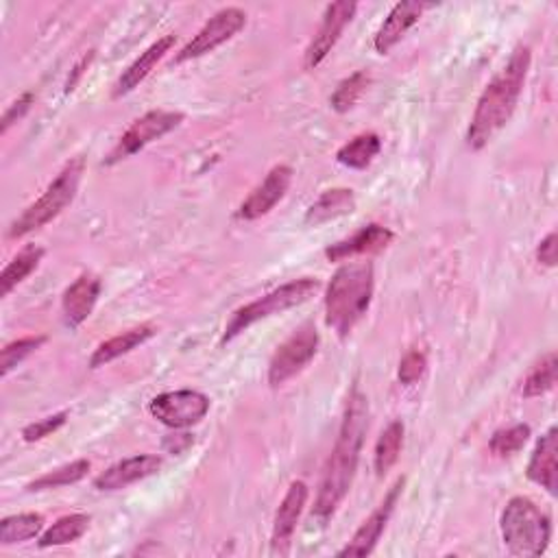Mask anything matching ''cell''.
<instances>
[{"label":"cell","mask_w":558,"mask_h":558,"mask_svg":"<svg viewBox=\"0 0 558 558\" xmlns=\"http://www.w3.org/2000/svg\"><path fill=\"white\" fill-rule=\"evenodd\" d=\"M101 297V280L92 273L79 275L64 293L62 297V312H64V323L71 330H77L84 325L90 314L95 312V306Z\"/></svg>","instance_id":"cell-16"},{"label":"cell","mask_w":558,"mask_h":558,"mask_svg":"<svg viewBox=\"0 0 558 558\" xmlns=\"http://www.w3.org/2000/svg\"><path fill=\"white\" fill-rule=\"evenodd\" d=\"M319 330L312 321L299 325L273 354L269 362V384L273 388L284 386L297 373H301L319 351Z\"/></svg>","instance_id":"cell-7"},{"label":"cell","mask_w":558,"mask_h":558,"mask_svg":"<svg viewBox=\"0 0 558 558\" xmlns=\"http://www.w3.org/2000/svg\"><path fill=\"white\" fill-rule=\"evenodd\" d=\"M90 521L92 517L86 514V512H73V514H66V517H60L38 541V545L42 549L47 547H60V545H69V543H75L79 541L88 528H90Z\"/></svg>","instance_id":"cell-25"},{"label":"cell","mask_w":558,"mask_h":558,"mask_svg":"<svg viewBox=\"0 0 558 558\" xmlns=\"http://www.w3.org/2000/svg\"><path fill=\"white\" fill-rule=\"evenodd\" d=\"M34 103H36V95H34V92H25L23 97H18V99L5 110L3 121H0V134L5 136L18 121H23V119L29 114V110H32Z\"/></svg>","instance_id":"cell-35"},{"label":"cell","mask_w":558,"mask_h":558,"mask_svg":"<svg viewBox=\"0 0 558 558\" xmlns=\"http://www.w3.org/2000/svg\"><path fill=\"white\" fill-rule=\"evenodd\" d=\"M175 47V36H164L160 38L158 42H153L121 77L119 82L114 84V92L112 97L114 99H121V97H127L129 92H134L151 73L153 69L164 60V55Z\"/></svg>","instance_id":"cell-20"},{"label":"cell","mask_w":558,"mask_h":558,"mask_svg":"<svg viewBox=\"0 0 558 558\" xmlns=\"http://www.w3.org/2000/svg\"><path fill=\"white\" fill-rule=\"evenodd\" d=\"M356 210V195L349 188L325 190L306 212V225L321 227L330 221L347 216Z\"/></svg>","instance_id":"cell-21"},{"label":"cell","mask_w":558,"mask_h":558,"mask_svg":"<svg viewBox=\"0 0 558 558\" xmlns=\"http://www.w3.org/2000/svg\"><path fill=\"white\" fill-rule=\"evenodd\" d=\"M42 258L45 249L38 245H27L23 251H18V256L5 266L3 273H0V295L10 297L12 290L40 266Z\"/></svg>","instance_id":"cell-23"},{"label":"cell","mask_w":558,"mask_h":558,"mask_svg":"<svg viewBox=\"0 0 558 558\" xmlns=\"http://www.w3.org/2000/svg\"><path fill=\"white\" fill-rule=\"evenodd\" d=\"M308 495H310V488L301 480H295L290 484V488L286 491V495H284L277 512H275V521H273L271 551L275 556H286L290 551L293 534H295L299 517H301V512L308 504Z\"/></svg>","instance_id":"cell-14"},{"label":"cell","mask_w":558,"mask_h":558,"mask_svg":"<svg viewBox=\"0 0 558 558\" xmlns=\"http://www.w3.org/2000/svg\"><path fill=\"white\" fill-rule=\"evenodd\" d=\"M425 369H427V358H425V354H423L421 349H410V351L401 358V362H399L397 377H399L401 384L410 386V384H417V382L423 377Z\"/></svg>","instance_id":"cell-33"},{"label":"cell","mask_w":558,"mask_h":558,"mask_svg":"<svg viewBox=\"0 0 558 558\" xmlns=\"http://www.w3.org/2000/svg\"><path fill=\"white\" fill-rule=\"evenodd\" d=\"M245 25H247V14L238 8H225V10L216 12L201 27V32L175 55L173 66L190 62V60H199V58L216 51L219 47L230 42L234 36H238L245 29Z\"/></svg>","instance_id":"cell-9"},{"label":"cell","mask_w":558,"mask_h":558,"mask_svg":"<svg viewBox=\"0 0 558 558\" xmlns=\"http://www.w3.org/2000/svg\"><path fill=\"white\" fill-rule=\"evenodd\" d=\"M404 423L401 421H390L384 432L380 434L377 443H375V454H373V467L377 478H384L395 462L399 460L401 454V445H404Z\"/></svg>","instance_id":"cell-26"},{"label":"cell","mask_w":558,"mask_h":558,"mask_svg":"<svg viewBox=\"0 0 558 558\" xmlns=\"http://www.w3.org/2000/svg\"><path fill=\"white\" fill-rule=\"evenodd\" d=\"M158 334V330L153 325H140V327H134V330H127L106 343H101L92 358H90V369H101L106 364H110L112 360L121 358V356H127L129 351H134L136 347L145 345L147 340H151L153 336Z\"/></svg>","instance_id":"cell-22"},{"label":"cell","mask_w":558,"mask_h":558,"mask_svg":"<svg viewBox=\"0 0 558 558\" xmlns=\"http://www.w3.org/2000/svg\"><path fill=\"white\" fill-rule=\"evenodd\" d=\"M90 471V460L79 458L75 462H69L64 467H58L45 475H40L38 480H34L32 484H27V491L38 493V491H53V488H62V486H71L82 482Z\"/></svg>","instance_id":"cell-28"},{"label":"cell","mask_w":558,"mask_h":558,"mask_svg":"<svg viewBox=\"0 0 558 558\" xmlns=\"http://www.w3.org/2000/svg\"><path fill=\"white\" fill-rule=\"evenodd\" d=\"M393 238H395V234L388 227L371 223V225L358 230L354 236L330 245L325 249V258L330 262H343V260H349L356 256H373V253L384 251L393 243Z\"/></svg>","instance_id":"cell-17"},{"label":"cell","mask_w":558,"mask_h":558,"mask_svg":"<svg viewBox=\"0 0 558 558\" xmlns=\"http://www.w3.org/2000/svg\"><path fill=\"white\" fill-rule=\"evenodd\" d=\"M375 290V269L371 262L343 264L325 290V323L340 338H347L369 312Z\"/></svg>","instance_id":"cell-3"},{"label":"cell","mask_w":558,"mask_h":558,"mask_svg":"<svg viewBox=\"0 0 558 558\" xmlns=\"http://www.w3.org/2000/svg\"><path fill=\"white\" fill-rule=\"evenodd\" d=\"M430 5L425 3H414V0H406V3H397L390 14L384 18L382 27L375 34L373 47L380 55H386L421 18V14Z\"/></svg>","instance_id":"cell-18"},{"label":"cell","mask_w":558,"mask_h":558,"mask_svg":"<svg viewBox=\"0 0 558 558\" xmlns=\"http://www.w3.org/2000/svg\"><path fill=\"white\" fill-rule=\"evenodd\" d=\"M321 284L319 280H312V277H303V280H295V282H288L280 288H275L273 293L238 308L230 323L225 325V334H223V345L232 343L236 336H240L245 330H249L251 325H256L258 321L262 319H269L273 314H280V312H286L290 308H297L301 303H306L310 297H314L319 293Z\"/></svg>","instance_id":"cell-6"},{"label":"cell","mask_w":558,"mask_h":558,"mask_svg":"<svg viewBox=\"0 0 558 558\" xmlns=\"http://www.w3.org/2000/svg\"><path fill=\"white\" fill-rule=\"evenodd\" d=\"M404 484H406V478H399L388 488V493L384 495L382 504L364 519V523L356 530L351 541L336 556L345 558V556H369V554H373V549H375L377 541L382 538V534L386 530V523H388V519H390V514H393V510L397 506V499L404 493Z\"/></svg>","instance_id":"cell-11"},{"label":"cell","mask_w":558,"mask_h":558,"mask_svg":"<svg viewBox=\"0 0 558 558\" xmlns=\"http://www.w3.org/2000/svg\"><path fill=\"white\" fill-rule=\"evenodd\" d=\"M536 260L543 264V266H556V234H547L538 247H536Z\"/></svg>","instance_id":"cell-36"},{"label":"cell","mask_w":558,"mask_h":558,"mask_svg":"<svg viewBox=\"0 0 558 558\" xmlns=\"http://www.w3.org/2000/svg\"><path fill=\"white\" fill-rule=\"evenodd\" d=\"M45 343H47V336H27V338H18V340L5 345V349L0 351V375L8 377L23 360H27Z\"/></svg>","instance_id":"cell-31"},{"label":"cell","mask_w":558,"mask_h":558,"mask_svg":"<svg viewBox=\"0 0 558 558\" xmlns=\"http://www.w3.org/2000/svg\"><path fill=\"white\" fill-rule=\"evenodd\" d=\"M530 438V425L525 423H517V425H510L506 430H497L493 436H491V443H488V449L499 456V458H506V456H512L517 454Z\"/></svg>","instance_id":"cell-32"},{"label":"cell","mask_w":558,"mask_h":558,"mask_svg":"<svg viewBox=\"0 0 558 558\" xmlns=\"http://www.w3.org/2000/svg\"><path fill=\"white\" fill-rule=\"evenodd\" d=\"M149 412L153 419L173 430H184L201 423L210 412V397L199 390H171L153 397L149 401Z\"/></svg>","instance_id":"cell-10"},{"label":"cell","mask_w":558,"mask_h":558,"mask_svg":"<svg viewBox=\"0 0 558 558\" xmlns=\"http://www.w3.org/2000/svg\"><path fill=\"white\" fill-rule=\"evenodd\" d=\"M356 12H358V5L349 3V0H338V3H332L325 8L323 23L306 51V69L308 71H314L332 53V49L338 45L343 32H345V27L354 21Z\"/></svg>","instance_id":"cell-12"},{"label":"cell","mask_w":558,"mask_h":558,"mask_svg":"<svg viewBox=\"0 0 558 558\" xmlns=\"http://www.w3.org/2000/svg\"><path fill=\"white\" fill-rule=\"evenodd\" d=\"M45 528V517L38 512L12 514L0 521V545H14L38 538Z\"/></svg>","instance_id":"cell-27"},{"label":"cell","mask_w":558,"mask_h":558,"mask_svg":"<svg viewBox=\"0 0 558 558\" xmlns=\"http://www.w3.org/2000/svg\"><path fill=\"white\" fill-rule=\"evenodd\" d=\"M184 114L182 112H169V110H153L147 112L145 116H140L116 142V147L110 151V156L106 158V166H114L123 160H129L132 156H136L138 151H142L145 147H149L151 142L164 138L166 134H171L173 129H177L184 123Z\"/></svg>","instance_id":"cell-8"},{"label":"cell","mask_w":558,"mask_h":558,"mask_svg":"<svg viewBox=\"0 0 558 558\" xmlns=\"http://www.w3.org/2000/svg\"><path fill=\"white\" fill-rule=\"evenodd\" d=\"M530 62V49L523 45L517 47L501 73L484 88L467 129L469 149L482 151L508 125L523 92Z\"/></svg>","instance_id":"cell-2"},{"label":"cell","mask_w":558,"mask_h":558,"mask_svg":"<svg viewBox=\"0 0 558 558\" xmlns=\"http://www.w3.org/2000/svg\"><path fill=\"white\" fill-rule=\"evenodd\" d=\"M556 454H558V430L551 425L536 443L525 475L530 482L543 486L549 495H556L558 488V464H556Z\"/></svg>","instance_id":"cell-19"},{"label":"cell","mask_w":558,"mask_h":558,"mask_svg":"<svg viewBox=\"0 0 558 558\" xmlns=\"http://www.w3.org/2000/svg\"><path fill=\"white\" fill-rule=\"evenodd\" d=\"M367 86H369V75L362 73V71H358V73L349 75L347 79H343L338 84V88L334 90L332 99H330L332 110L338 112V114H347L358 103V99L362 97Z\"/></svg>","instance_id":"cell-30"},{"label":"cell","mask_w":558,"mask_h":558,"mask_svg":"<svg viewBox=\"0 0 558 558\" xmlns=\"http://www.w3.org/2000/svg\"><path fill=\"white\" fill-rule=\"evenodd\" d=\"M382 151V138L373 132L369 134H360L354 140H349L347 145H343L336 153L338 164L354 169V171H364L371 166V162L380 156Z\"/></svg>","instance_id":"cell-24"},{"label":"cell","mask_w":558,"mask_h":558,"mask_svg":"<svg viewBox=\"0 0 558 558\" xmlns=\"http://www.w3.org/2000/svg\"><path fill=\"white\" fill-rule=\"evenodd\" d=\"M66 421H69V412L62 410V412H58V414H51V417H47V419H40V421L27 425V427L23 430V438H25L27 443H38V441L51 436L53 432H58L60 427H64Z\"/></svg>","instance_id":"cell-34"},{"label":"cell","mask_w":558,"mask_h":558,"mask_svg":"<svg viewBox=\"0 0 558 558\" xmlns=\"http://www.w3.org/2000/svg\"><path fill=\"white\" fill-rule=\"evenodd\" d=\"M556 354H547L545 358H541L538 364H534V369L528 373V377L523 380V397H541L547 390L554 388L556 384Z\"/></svg>","instance_id":"cell-29"},{"label":"cell","mask_w":558,"mask_h":558,"mask_svg":"<svg viewBox=\"0 0 558 558\" xmlns=\"http://www.w3.org/2000/svg\"><path fill=\"white\" fill-rule=\"evenodd\" d=\"M92 58H95V51H90V55H88V58H84V60L75 66L73 77H69V84H66V95H71V92L75 90L77 82H79V79H82V75H84V69H88V64L92 62Z\"/></svg>","instance_id":"cell-37"},{"label":"cell","mask_w":558,"mask_h":558,"mask_svg":"<svg viewBox=\"0 0 558 558\" xmlns=\"http://www.w3.org/2000/svg\"><path fill=\"white\" fill-rule=\"evenodd\" d=\"M162 469V458L156 454H138L112 464L108 471L95 478V488L99 491H121L145 478L156 475Z\"/></svg>","instance_id":"cell-15"},{"label":"cell","mask_w":558,"mask_h":558,"mask_svg":"<svg viewBox=\"0 0 558 558\" xmlns=\"http://www.w3.org/2000/svg\"><path fill=\"white\" fill-rule=\"evenodd\" d=\"M499 528L508 551L523 558L541 556L551 538L549 517L523 495L508 499L501 510Z\"/></svg>","instance_id":"cell-4"},{"label":"cell","mask_w":558,"mask_h":558,"mask_svg":"<svg viewBox=\"0 0 558 558\" xmlns=\"http://www.w3.org/2000/svg\"><path fill=\"white\" fill-rule=\"evenodd\" d=\"M86 162L84 158H77L69 162L62 173L51 182V186L42 193L38 201H34L12 225L8 232V238H25L36 230H42L51 221H55L77 197L82 177H84Z\"/></svg>","instance_id":"cell-5"},{"label":"cell","mask_w":558,"mask_h":558,"mask_svg":"<svg viewBox=\"0 0 558 558\" xmlns=\"http://www.w3.org/2000/svg\"><path fill=\"white\" fill-rule=\"evenodd\" d=\"M367 430H369V401L358 388H354L347 399L336 445L325 462V469L319 482V491L314 499L317 519L327 521L347 497L356 478Z\"/></svg>","instance_id":"cell-1"},{"label":"cell","mask_w":558,"mask_h":558,"mask_svg":"<svg viewBox=\"0 0 558 558\" xmlns=\"http://www.w3.org/2000/svg\"><path fill=\"white\" fill-rule=\"evenodd\" d=\"M293 177H295V173L286 164L271 169L269 175L264 177V182L243 201L236 216L243 221H258V219L266 216L269 212H273V208L286 197V193L293 184Z\"/></svg>","instance_id":"cell-13"}]
</instances>
